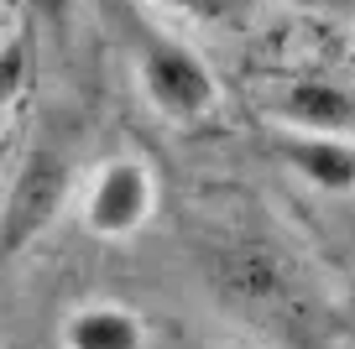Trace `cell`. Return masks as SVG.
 Returning <instances> with one entry per match:
<instances>
[{
	"label": "cell",
	"instance_id": "4",
	"mask_svg": "<svg viewBox=\"0 0 355 349\" xmlns=\"http://www.w3.org/2000/svg\"><path fill=\"white\" fill-rule=\"evenodd\" d=\"M282 120L293 125V136H350L355 131V99L334 84H293L282 94Z\"/></svg>",
	"mask_w": 355,
	"mask_h": 349
},
{
	"label": "cell",
	"instance_id": "5",
	"mask_svg": "<svg viewBox=\"0 0 355 349\" xmlns=\"http://www.w3.org/2000/svg\"><path fill=\"white\" fill-rule=\"evenodd\" d=\"M282 156L298 177H309L324 193H350L355 188V141L350 136H288Z\"/></svg>",
	"mask_w": 355,
	"mask_h": 349
},
{
	"label": "cell",
	"instance_id": "1",
	"mask_svg": "<svg viewBox=\"0 0 355 349\" xmlns=\"http://www.w3.org/2000/svg\"><path fill=\"white\" fill-rule=\"evenodd\" d=\"M136 73H141V94L146 105L162 115V120H204L214 105H220V84H214L209 63H204L193 47L173 42V37H146L141 57H136Z\"/></svg>",
	"mask_w": 355,
	"mask_h": 349
},
{
	"label": "cell",
	"instance_id": "6",
	"mask_svg": "<svg viewBox=\"0 0 355 349\" xmlns=\"http://www.w3.org/2000/svg\"><path fill=\"white\" fill-rule=\"evenodd\" d=\"M63 349H146V328L121 303H84L63 323Z\"/></svg>",
	"mask_w": 355,
	"mask_h": 349
},
{
	"label": "cell",
	"instance_id": "7",
	"mask_svg": "<svg viewBox=\"0 0 355 349\" xmlns=\"http://www.w3.org/2000/svg\"><path fill=\"white\" fill-rule=\"evenodd\" d=\"M21 78H26V53L16 42H0V109L21 94Z\"/></svg>",
	"mask_w": 355,
	"mask_h": 349
},
{
	"label": "cell",
	"instance_id": "3",
	"mask_svg": "<svg viewBox=\"0 0 355 349\" xmlns=\"http://www.w3.org/2000/svg\"><path fill=\"white\" fill-rule=\"evenodd\" d=\"M68 198V167L47 152H32L26 167L16 172L11 193H6V208H0V256L21 251L53 224V214Z\"/></svg>",
	"mask_w": 355,
	"mask_h": 349
},
{
	"label": "cell",
	"instance_id": "2",
	"mask_svg": "<svg viewBox=\"0 0 355 349\" xmlns=\"http://www.w3.org/2000/svg\"><path fill=\"white\" fill-rule=\"evenodd\" d=\"M157 208V177L136 156H115L78 193V214L94 240H131Z\"/></svg>",
	"mask_w": 355,
	"mask_h": 349
},
{
	"label": "cell",
	"instance_id": "9",
	"mask_svg": "<svg viewBox=\"0 0 355 349\" xmlns=\"http://www.w3.org/2000/svg\"><path fill=\"white\" fill-rule=\"evenodd\" d=\"M282 6H303V11H313V6H324V0H282Z\"/></svg>",
	"mask_w": 355,
	"mask_h": 349
},
{
	"label": "cell",
	"instance_id": "8",
	"mask_svg": "<svg viewBox=\"0 0 355 349\" xmlns=\"http://www.w3.org/2000/svg\"><path fill=\"white\" fill-rule=\"evenodd\" d=\"M162 11H178V16H209L220 0H157Z\"/></svg>",
	"mask_w": 355,
	"mask_h": 349
}]
</instances>
